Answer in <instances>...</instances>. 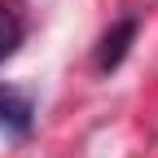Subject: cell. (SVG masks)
Wrapping results in <instances>:
<instances>
[{"label": "cell", "mask_w": 158, "mask_h": 158, "mask_svg": "<svg viewBox=\"0 0 158 158\" xmlns=\"http://www.w3.org/2000/svg\"><path fill=\"white\" fill-rule=\"evenodd\" d=\"M132 40H136V18H123V22H114V27L101 35V48H97V70H101V75H110V70L127 57Z\"/></svg>", "instance_id": "1"}, {"label": "cell", "mask_w": 158, "mask_h": 158, "mask_svg": "<svg viewBox=\"0 0 158 158\" xmlns=\"http://www.w3.org/2000/svg\"><path fill=\"white\" fill-rule=\"evenodd\" d=\"M31 114H35L31 110V97H22L18 88H9V84H0V127L22 136L31 127Z\"/></svg>", "instance_id": "2"}, {"label": "cell", "mask_w": 158, "mask_h": 158, "mask_svg": "<svg viewBox=\"0 0 158 158\" xmlns=\"http://www.w3.org/2000/svg\"><path fill=\"white\" fill-rule=\"evenodd\" d=\"M22 40H27V18H22V9L0 0V66L22 48Z\"/></svg>", "instance_id": "3"}]
</instances>
